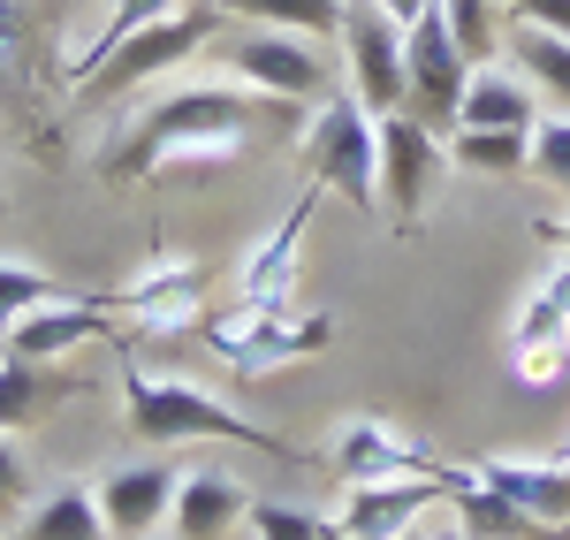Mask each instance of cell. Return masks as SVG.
Returning a JSON list of instances; mask_svg holds the SVG:
<instances>
[{
    "label": "cell",
    "instance_id": "36",
    "mask_svg": "<svg viewBox=\"0 0 570 540\" xmlns=\"http://www.w3.org/2000/svg\"><path fill=\"white\" fill-rule=\"evenodd\" d=\"M0 540H16V533H0Z\"/></svg>",
    "mask_w": 570,
    "mask_h": 540
},
{
    "label": "cell",
    "instance_id": "13",
    "mask_svg": "<svg viewBox=\"0 0 570 540\" xmlns=\"http://www.w3.org/2000/svg\"><path fill=\"white\" fill-rule=\"evenodd\" d=\"M510 365H518L525 389H548L570 365V267L548 274L532 289V305L518 313V327H510Z\"/></svg>",
    "mask_w": 570,
    "mask_h": 540
},
{
    "label": "cell",
    "instance_id": "14",
    "mask_svg": "<svg viewBox=\"0 0 570 540\" xmlns=\"http://www.w3.org/2000/svg\"><path fill=\"white\" fill-rule=\"evenodd\" d=\"M91 488H99V510H107V533L115 540H153L168 526V510H176L183 472L160 464V456H145V464H115V472L91 480Z\"/></svg>",
    "mask_w": 570,
    "mask_h": 540
},
{
    "label": "cell",
    "instance_id": "27",
    "mask_svg": "<svg viewBox=\"0 0 570 540\" xmlns=\"http://www.w3.org/2000/svg\"><path fill=\"white\" fill-rule=\"evenodd\" d=\"M46 396H53V389H46V365L0 359V434H8V426H31Z\"/></svg>",
    "mask_w": 570,
    "mask_h": 540
},
{
    "label": "cell",
    "instance_id": "6",
    "mask_svg": "<svg viewBox=\"0 0 570 540\" xmlns=\"http://www.w3.org/2000/svg\"><path fill=\"white\" fill-rule=\"evenodd\" d=\"M464 85H472V61H464V46H456V31H449V16L434 0L419 23H403V115L441 130V122H456Z\"/></svg>",
    "mask_w": 570,
    "mask_h": 540
},
{
    "label": "cell",
    "instance_id": "17",
    "mask_svg": "<svg viewBox=\"0 0 570 540\" xmlns=\"http://www.w3.org/2000/svg\"><path fill=\"white\" fill-rule=\"evenodd\" d=\"M472 472H480L487 488H502L518 510H532L540 526L570 533V456L563 464H548V456H480Z\"/></svg>",
    "mask_w": 570,
    "mask_h": 540
},
{
    "label": "cell",
    "instance_id": "21",
    "mask_svg": "<svg viewBox=\"0 0 570 540\" xmlns=\"http://www.w3.org/2000/svg\"><path fill=\"white\" fill-rule=\"evenodd\" d=\"M220 16L259 31H297V39H343V0H220Z\"/></svg>",
    "mask_w": 570,
    "mask_h": 540
},
{
    "label": "cell",
    "instance_id": "34",
    "mask_svg": "<svg viewBox=\"0 0 570 540\" xmlns=\"http://www.w3.org/2000/svg\"><path fill=\"white\" fill-rule=\"evenodd\" d=\"M540 236H548V244H563V252H570V214H563V222H540Z\"/></svg>",
    "mask_w": 570,
    "mask_h": 540
},
{
    "label": "cell",
    "instance_id": "37",
    "mask_svg": "<svg viewBox=\"0 0 570 540\" xmlns=\"http://www.w3.org/2000/svg\"><path fill=\"white\" fill-rule=\"evenodd\" d=\"M464 540H480V533H464Z\"/></svg>",
    "mask_w": 570,
    "mask_h": 540
},
{
    "label": "cell",
    "instance_id": "29",
    "mask_svg": "<svg viewBox=\"0 0 570 540\" xmlns=\"http://www.w3.org/2000/svg\"><path fill=\"white\" fill-rule=\"evenodd\" d=\"M244 526H252L259 540H343L327 518H312V510H297V502H252Z\"/></svg>",
    "mask_w": 570,
    "mask_h": 540
},
{
    "label": "cell",
    "instance_id": "10",
    "mask_svg": "<svg viewBox=\"0 0 570 540\" xmlns=\"http://www.w3.org/2000/svg\"><path fill=\"white\" fill-rule=\"evenodd\" d=\"M99 335H115V313H107V297H85V289H69V297H46L31 313L8 327V343H0V359H23V365H53L69 359V351H85Z\"/></svg>",
    "mask_w": 570,
    "mask_h": 540
},
{
    "label": "cell",
    "instance_id": "8",
    "mask_svg": "<svg viewBox=\"0 0 570 540\" xmlns=\"http://www.w3.org/2000/svg\"><path fill=\"white\" fill-rule=\"evenodd\" d=\"M343 53H351V91L357 107L381 122L403 107V23L381 0H343Z\"/></svg>",
    "mask_w": 570,
    "mask_h": 540
},
{
    "label": "cell",
    "instance_id": "9",
    "mask_svg": "<svg viewBox=\"0 0 570 540\" xmlns=\"http://www.w3.org/2000/svg\"><path fill=\"white\" fill-rule=\"evenodd\" d=\"M449 176V145L441 130H426L419 115H381V206H389L395 222L411 228L426 214V198H434V183Z\"/></svg>",
    "mask_w": 570,
    "mask_h": 540
},
{
    "label": "cell",
    "instance_id": "20",
    "mask_svg": "<svg viewBox=\"0 0 570 540\" xmlns=\"http://www.w3.org/2000/svg\"><path fill=\"white\" fill-rule=\"evenodd\" d=\"M160 297H206V267L190 252H160L122 289H107V313H137V305H160Z\"/></svg>",
    "mask_w": 570,
    "mask_h": 540
},
{
    "label": "cell",
    "instance_id": "32",
    "mask_svg": "<svg viewBox=\"0 0 570 540\" xmlns=\"http://www.w3.org/2000/svg\"><path fill=\"white\" fill-rule=\"evenodd\" d=\"M510 23H532V31H563L570 39V0H502Z\"/></svg>",
    "mask_w": 570,
    "mask_h": 540
},
{
    "label": "cell",
    "instance_id": "7",
    "mask_svg": "<svg viewBox=\"0 0 570 540\" xmlns=\"http://www.w3.org/2000/svg\"><path fill=\"white\" fill-rule=\"evenodd\" d=\"M228 77L236 85L266 91V99H289V107H312V99H327V53L320 39H297V31H244V39H228Z\"/></svg>",
    "mask_w": 570,
    "mask_h": 540
},
{
    "label": "cell",
    "instance_id": "31",
    "mask_svg": "<svg viewBox=\"0 0 570 540\" xmlns=\"http://www.w3.org/2000/svg\"><path fill=\"white\" fill-rule=\"evenodd\" d=\"M23 46H31V16H23V0H0V85H16Z\"/></svg>",
    "mask_w": 570,
    "mask_h": 540
},
{
    "label": "cell",
    "instance_id": "19",
    "mask_svg": "<svg viewBox=\"0 0 570 540\" xmlns=\"http://www.w3.org/2000/svg\"><path fill=\"white\" fill-rule=\"evenodd\" d=\"M16 540H115V533H107L99 488H85V480H61V488H46V495L23 510Z\"/></svg>",
    "mask_w": 570,
    "mask_h": 540
},
{
    "label": "cell",
    "instance_id": "26",
    "mask_svg": "<svg viewBox=\"0 0 570 540\" xmlns=\"http://www.w3.org/2000/svg\"><path fill=\"white\" fill-rule=\"evenodd\" d=\"M46 297H69L61 282L46 267H23V259H0V343H8V327L31 313V305H46Z\"/></svg>",
    "mask_w": 570,
    "mask_h": 540
},
{
    "label": "cell",
    "instance_id": "11",
    "mask_svg": "<svg viewBox=\"0 0 570 540\" xmlns=\"http://www.w3.org/2000/svg\"><path fill=\"white\" fill-rule=\"evenodd\" d=\"M312 206H320V183H305V190L289 198V214L244 252V267H236V297H244V305H297V267H305Z\"/></svg>",
    "mask_w": 570,
    "mask_h": 540
},
{
    "label": "cell",
    "instance_id": "24",
    "mask_svg": "<svg viewBox=\"0 0 570 540\" xmlns=\"http://www.w3.org/2000/svg\"><path fill=\"white\" fill-rule=\"evenodd\" d=\"M525 130H449V168H464V176H525Z\"/></svg>",
    "mask_w": 570,
    "mask_h": 540
},
{
    "label": "cell",
    "instance_id": "15",
    "mask_svg": "<svg viewBox=\"0 0 570 540\" xmlns=\"http://www.w3.org/2000/svg\"><path fill=\"white\" fill-rule=\"evenodd\" d=\"M434 502H441V480H365V488H351L335 533L343 540H395V533H411Z\"/></svg>",
    "mask_w": 570,
    "mask_h": 540
},
{
    "label": "cell",
    "instance_id": "35",
    "mask_svg": "<svg viewBox=\"0 0 570 540\" xmlns=\"http://www.w3.org/2000/svg\"><path fill=\"white\" fill-rule=\"evenodd\" d=\"M395 540H426V533H419V526H411V533H395Z\"/></svg>",
    "mask_w": 570,
    "mask_h": 540
},
{
    "label": "cell",
    "instance_id": "5",
    "mask_svg": "<svg viewBox=\"0 0 570 540\" xmlns=\"http://www.w3.org/2000/svg\"><path fill=\"white\" fill-rule=\"evenodd\" d=\"M220 23H228V16H220V0H214V8H206V0H183L176 16H160V23L130 31V39L115 46V53H107L77 91H85V99H122V91H137L145 77H168L176 61H190Z\"/></svg>",
    "mask_w": 570,
    "mask_h": 540
},
{
    "label": "cell",
    "instance_id": "18",
    "mask_svg": "<svg viewBox=\"0 0 570 540\" xmlns=\"http://www.w3.org/2000/svg\"><path fill=\"white\" fill-rule=\"evenodd\" d=\"M540 122V91L518 77V69H502V61H487L472 69V85H464V107H456V130H525Z\"/></svg>",
    "mask_w": 570,
    "mask_h": 540
},
{
    "label": "cell",
    "instance_id": "12",
    "mask_svg": "<svg viewBox=\"0 0 570 540\" xmlns=\"http://www.w3.org/2000/svg\"><path fill=\"white\" fill-rule=\"evenodd\" d=\"M327 464L351 488H365V480H441V456L426 442H411L403 426H389V419H351L335 434V456Z\"/></svg>",
    "mask_w": 570,
    "mask_h": 540
},
{
    "label": "cell",
    "instance_id": "23",
    "mask_svg": "<svg viewBox=\"0 0 570 540\" xmlns=\"http://www.w3.org/2000/svg\"><path fill=\"white\" fill-rule=\"evenodd\" d=\"M176 8H183V0H115V8H107V31L61 53V77H69V85H85V77H91V69H99V61H107V53H115L122 39H130V31L160 23V16H176Z\"/></svg>",
    "mask_w": 570,
    "mask_h": 540
},
{
    "label": "cell",
    "instance_id": "30",
    "mask_svg": "<svg viewBox=\"0 0 570 540\" xmlns=\"http://www.w3.org/2000/svg\"><path fill=\"white\" fill-rule=\"evenodd\" d=\"M23 510H31V456L0 434V526H23Z\"/></svg>",
    "mask_w": 570,
    "mask_h": 540
},
{
    "label": "cell",
    "instance_id": "16",
    "mask_svg": "<svg viewBox=\"0 0 570 540\" xmlns=\"http://www.w3.org/2000/svg\"><path fill=\"white\" fill-rule=\"evenodd\" d=\"M244 510H252V488L220 464H198V472H183L168 526H176V540H228L244 526Z\"/></svg>",
    "mask_w": 570,
    "mask_h": 540
},
{
    "label": "cell",
    "instance_id": "25",
    "mask_svg": "<svg viewBox=\"0 0 570 540\" xmlns=\"http://www.w3.org/2000/svg\"><path fill=\"white\" fill-rule=\"evenodd\" d=\"M441 16H449V31H456L472 69H487L502 53V31H510V8L502 0H441Z\"/></svg>",
    "mask_w": 570,
    "mask_h": 540
},
{
    "label": "cell",
    "instance_id": "2",
    "mask_svg": "<svg viewBox=\"0 0 570 540\" xmlns=\"http://www.w3.org/2000/svg\"><path fill=\"white\" fill-rule=\"evenodd\" d=\"M122 411H130L137 434L160 442V450H176V442H244V450H266V456H282V464H312L297 442H282L274 426H252L244 411H228L220 396L190 389V381H176V373L122 365Z\"/></svg>",
    "mask_w": 570,
    "mask_h": 540
},
{
    "label": "cell",
    "instance_id": "3",
    "mask_svg": "<svg viewBox=\"0 0 570 540\" xmlns=\"http://www.w3.org/2000/svg\"><path fill=\"white\" fill-rule=\"evenodd\" d=\"M305 168L320 190L351 198L357 214H381V122L357 107V91H327L305 115Z\"/></svg>",
    "mask_w": 570,
    "mask_h": 540
},
{
    "label": "cell",
    "instance_id": "22",
    "mask_svg": "<svg viewBox=\"0 0 570 540\" xmlns=\"http://www.w3.org/2000/svg\"><path fill=\"white\" fill-rule=\"evenodd\" d=\"M502 53L518 61V77H525L532 91H548V99H563V107H570V39H563V31L510 23V31H502Z\"/></svg>",
    "mask_w": 570,
    "mask_h": 540
},
{
    "label": "cell",
    "instance_id": "33",
    "mask_svg": "<svg viewBox=\"0 0 570 540\" xmlns=\"http://www.w3.org/2000/svg\"><path fill=\"white\" fill-rule=\"evenodd\" d=\"M381 8H389L395 23H419V16H426V8H434V0H381Z\"/></svg>",
    "mask_w": 570,
    "mask_h": 540
},
{
    "label": "cell",
    "instance_id": "39",
    "mask_svg": "<svg viewBox=\"0 0 570 540\" xmlns=\"http://www.w3.org/2000/svg\"><path fill=\"white\" fill-rule=\"evenodd\" d=\"M563 540H570V533H563Z\"/></svg>",
    "mask_w": 570,
    "mask_h": 540
},
{
    "label": "cell",
    "instance_id": "1",
    "mask_svg": "<svg viewBox=\"0 0 570 540\" xmlns=\"http://www.w3.org/2000/svg\"><path fill=\"white\" fill-rule=\"evenodd\" d=\"M259 122H297V107L289 99H266V91L252 85H183L168 91L160 107H145V115H130V130H122V145H107V176H214V168H228L244 145H252V130Z\"/></svg>",
    "mask_w": 570,
    "mask_h": 540
},
{
    "label": "cell",
    "instance_id": "38",
    "mask_svg": "<svg viewBox=\"0 0 570 540\" xmlns=\"http://www.w3.org/2000/svg\"><path fill=\"white\" fill-rule=\"evenodd\" d=\"M153 540H160V533H153Z\"/></svg>",
    "mask_w": 570,
    "mask_h": 540
},
{
    "label": "cell",
    "instance_id": "28",
    "mask_svg": "<svg viewBox=\"0 0 570 540\" xmlns=\"http://www.w3.org/2000/svg\"><path fill=\"white\" fill-rule=\"evenodd\" d=\"M525 168L548 183V190H563V198H570V107L532 122V160H525Z\"/></svg>",
    "mask_w": 570,
    "mask_h": 540
},
{
    "label": "cell",
    "instance_id": "4",
    "mask_svg": "<svg viewBox=\"0 0 570 540\" xmlns=\"http://www.w3.org/2000/svg\"><path fill=\"white\" fill-rule=\"evenodd\" d=\"M206 351H214L228 373H274V365H289V359H312V351H327L335 343V320H320L305 313V305H228V313H206Z\"/></svg>",
    "mask_w": 570,
    "mask_h": 540
}]
</instances>
